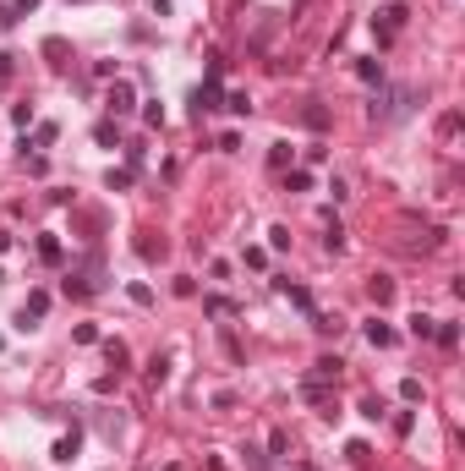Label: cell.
Returning <instances> with one entry per match:
<instances>
[{"label":"cell","instance_id":"cell-1","mask_svg":"<svg viewBox=\"0 0 465 471\" xmlns=\"http://www.w3.org/2000/svg\"><path fill=\"white\" fill-rule=\"evenodd\" d=\"M410 99H416V88H388V93L373 99V110H367V115H373V121H399V115L410 110Z\"/></svg>","mask_w":465,"mask_h":471},{"label":"cell","instance_id":"cell-2","mask_svg":"<svg viewBox=\"0 0 465 471\" xmlns=\"http://www.w3.org/2000/svg\"><path fill=\"white\" fill-rule=\"evenodd\" d=\"M132 104H137V88L126 77L110 82V93H104V110H110V121H121V115H132Z\"/></svg>","mask_w":465,"mask_h":471},{"label":"cell","instance_id":"cell-3","mask_svg":"<svg viewBox=\"0 0 465 471\" xmlns=\"http://www.w3.org/2000/svg\"><path fill=\"white\" fill-rule=\"evenodd\" d=\"M405 17H410L405 6H384V11L373 17V33H378V44H394V33L405 28Z\"/></svg>","mask_w":465,"mask_h":471},{"label":"cell","instance_id":"cell-4","mask_svg":"<svg viewBox=\"0 0 465 471\" xmlns=\"http://www.w3.org/2000/svg\"><path fill=\"white\" fill-rule=\"evenodd\" d=\"M307 378H312V384H328V390H339V378H345V362H339V356H317Z\"/></svg>","mask_w":465,"mask_h":471},{"label":"cell","instance_id":"cell-5","mask_svg":"<svg viewBox=\"0 0 465 471\" xmlns=\"http://www.w3.org/2000/svg\"><path fill=\"white\" fill-rule=\"evenodd\" d=\"M44 313H50V291H28V302H22V313H17V329H33Z\"/></svg>","mask_w":465,"mask_h":471},{"label":"cell","instance_id":"cell-6","mask_svg":"<svg viewBox=\"0 0 465 471\" xmlns=\"http://www.w3.org/2000/svg\"><path fill=\"white\" fill-rule=\"evenodd\" d=\"M362 334H367V345H373V351H388V345H394V329H388L384 318H367V329H362Z\"/></svg>","mask_w":465,"mask_h":471},{"label":"cell","instance_id":"cell-7","mask_svg":"<svg viewBox=\"0 0 465 471\" xmlns=\"http://www.w3.org/2000/svg\"><path fill=\"white\" fill-rule=\"evenodd\" d=\"M192 110H197V115L219 110V82H214V77H208V88H197V93H192Z\"/></svg>","mask_w":465,"mask_h":471},{"label":"cell","instance_id":"cell-8","mask_svg":"<svg viewBox=\"0 0 465 471\" xmlns=\"http://www.w3.org/2000/svg\"><path fill=\"white\" fill-rule=\"evenodd\" d=\"M367 296H373V307H388V302H394V280L373 274V280H367Z\"/></svg>","mask_w":465,"mask_h":471},{"label":"cell","instance_id":"cell-9","mask_svg":"<svg viewBox=\"0 0 465 471\" xmlns=\"http://www.w3.org/2000/svg\"><path fill=\"white\" fill-rule=\"evenodd\" d=\"M274 291H279V296H290V307H301V313H312V296L301 291V285H290V280H274Z\"/></svg>","mask_w":465,"mask_h":471},{"label":"cell","instance_id":"cell-10","mask_svg":"<svg viewBox=\"0 0 465 471\" xmlns=\"http://www.w3.org/2000/svg\"><path fill=\"white\" fill-rule=\"evenodd\" d=\"M301 121H307L312 132H328V110H323V104H317V99H312L307 110H301Z\"/></svg>","mask_w":465,"mask_h":471},{"label":"cell","instance_id":"cell-11","mask_svg":"<svg viewBox=\"0 0 465 471\" xmlns=\"http://www.w3.org/2000/svg\"><path fill=\"white\" fill-rule=\"evenodd\" d=\"M203 313H208V318H230L235 302H230V296H203Z\"/></svg>","mask_w":465,"mask_h":471},{"label":"cell","instance_id":"cell-12","mask_svg":"<svg viewBox=\"0 0 465 471\" xmlns=\"http://www.w3.org/2000/svg\"><path fill=\"white\" fill-rule=\"evenodd\" d=\"M433 340H438L444 351H455V345H460V323H438V329H433Z\"/></svg>","mask_w":465,"mask_h":471},{"label":"cell","instance_id":"cell-13","mask_svg":"<svg viewBox=\"0 0 465 471\" xmlns=\"http://www.w3.org/2000/svg\"><path fill=\"white\" fill-rule=\"evenodd\" d=\"M50 455H55L61 466H66V461H77V433H66V439H55V450H50Z\"/></svg>","mask_w":465,"mask_h":471},{"label":"cell","instance_id":"cell-14","mask_svg":"<svg viewBox=\"0 0 465 471\" xmlns=\"http://www.w3.org/2000/svg\"><path fill=\"white\" fill-rule=\"evenodd\" d=\"M356 77H362V82H378V88H384V61H356Z\"/></svg>","mask_w":465,"mask_h":471},{"label":"cell","instance_id":"cell-15","mask_svg":"<svg viewBox=\"0 0 465 471\" xmlns=\"http://www.w3.org/2000/svg\"><path fill=\"white\" fill-rule=\"evenodd\" d=\"M241 455H246V471H268V466H274V455H268V450H252V444H246Z\"/></svg>","mask_w":465,"mask_h":471},{"label":"cell","instance_id":"cell-16","mask_svg":"<svg viewBox=\"0 0 465 471\" xmlns=\"http://www.w3.org/2000/svg\"><path fill=\"white\" fill-rule=\"evenodd\" d=\"M433 329H438V318H427V313L410 318V334H416V340H433Z\"/></svg>","mask_w":465,"mask_h":471},{"label":"cell","instance_id":"cell-17","mask_svg":"<svg viewBox=\"0 0 465 471\" xmlns=\"http://www.w3.org/2000/svg\"><path fill=\"white\" fill-rule=\"evenodd\" d=\"M362 416H367V422H384V416H388V405L378 400V394H367V400H362Z\"/></svg>","mask_w":465,"mask_h":471},{"label":"cell","instance_id":"cell-18","mask_svg":"<svg viewBox=\"0 0 465 471\" xmlns=\"http://www.w3.org/2000/svg\"><path fill=\"white\" fill-rule=\"evenodd\" d=\"M290 154H296L290 143H274V148H268V170H285V164H290Z\"/></svg>","mask_w":465,"mask_h":471},{"label":"cell","instance_id":"cell-19","mask_svg":"<svg viewBox=\"0 0 465 471\" xmlns=\"http://www.w3.org/2000/svg\"><path fill=\"white\" fill-rule=\"evenodd\" d=\"M312 329H317V334H339L345 323H339L334 313H312Z\"/></svg>","mask_w":465,"mask_h":471},{"label":"cell","instance_id":"cell-20","mask_svg":"<svg viewBox=\"0 0 465 471\" xmlns=\"http://www.w3.org/2000/svg\"><path fill=\"white\" fill-rule=\"evenodd\" d=\"M93 137L110 148V143H121V126H115V121H99V126H93Z\"/></svg>","mask_w":465,"mask_h":471},{"label":"cell","instance_id":"cell-21","mask_svg":"<svg viewBox=\"0 0 465 471\" xmlns=\"http://www.w3.org/2000/svg\"><path fill=\"white\" fill-rule=\"evenodd\" d=\"M55 137H61V126H55V121H39V132H33V143H39V148H50Z\"/></svg>","mask_w":465,"mask_h":471},{"label":"cell","instance_id":"cell-22","mask_svg":"<svg viewBox=\"0 0 465 471\" xmlns=\"http://www.w3.org/2000/svg\"><path fill=\"white\" fill-rule=\"evenodd\" d=\"M39 258H44V263H61V241H55V236H39Z\"/></svg>","mask_w":465,"mask_h":471},{"label":"cell","instance_id":"cell-23","mask_svg":"<svg viewBox=\"0 0 465 471\" xmlns=\"http://www.w3.org/2000/svg\"><path fill=\"white\" fill-rule=\"evenodd\" d=\"M104 356H110V367H126V362H132V351H126L121 340H110V345H104Z\"/></svg>","mask_w":465,"mask_h":471},{"label":"cell","instance_id":"cell-24","mask_svg":"<svg viewBox=\"0 0 465 471\" xmlns=\"http://www.w3.org/2000/svg\"><path fill=\"white\" fill-rule=\"evenodd\" d=\"M307 186H312L307 170H285V192H307Z\"/></svg>","mask_w":465,"mask_h":471},{"label":"cell","instance_id":"cell-25","mask_svg":"<svg viewBox=\"0 0 465 471\" xmlns=\"http://www.w3.org/2000/svg\"><path fill=\"white\" fill-rule=\"evenodd\" d=\"M323 252H334V258L345 252V231H339V225H328V236H323Z\"/></svg>","mask_w":465,"mask_h":471},{"label":"cell","instance_id":"cell-26","mask_svg":"<svg viewBox=\"0 0 465 471\" xmlns=\"http://www.w3.org/2000/svg\"><path fill=\"white\" fill-rule=\"evenodd\" d=\"M137 252L154 263V258H164V241H154V236H137Z\"/></svg>","mask_w":465,"mask_h":471},{"label":"cell","instance_id":"cell-27","mask_svg":"<svg viewBox=\"0 0 465 471\" xmlns=\"http://www.w3.org/2000/svg\"><path fill=\"white\" fill-rule=\"evenodd\" d=\"M268 247H274V252H290V225H274V231H268Z\"/></svg>","mask_w":465,"mask_h":471},{"label":"cell","instance_id":"cell-28","mask_svg":"<svg viewBox=\"0 0 465 471\" xmlns=\"http://www.w3.org/2000/svg\"><path fill=\"white\" fill-rule=\"evenodd\" d=\"M148 378H154V384L170 378V356H148Z\"/></svg>","mask_w":465,"mask_h":471},{"label":"cell","instance_id":"cell-29","mask_svg":"<svg viewBox=\"0 0 465 471\" xmlns=\"http://www.w3.org/2000/svg\"><path fill=\"white\" fill-rule=\"evenodd\" d=\"M104 186H110V192H126V186H132V170H110Z\"/></svg>","mask_w":465,"mask_h":471},{"label":"cell","instance_id":"cell-30","mask_svg":"<svg viewBox=\"0 0 465 471\" xmlns=\"http://www.w3.org/2000/svg\"><path fill=\"white\" fill-rule=\"evenodd\" d=\"M455 132H460V115H455V110H449V115H438V137H455Z\"/></svg>","mask_w":465,"mask_h":471},{"label":"cell","instance_id":"cell-31","mask_svg":"<svg viewBox=\"0 0 465 471\" xmlns=\"http://www.w3.org/2000/svg\"><path fill=\"white\" fill-rule=\"evenodd\" d=\"M285 450H290V439H285V427H274L268 433V455H285Z\"/></svg>","mask_w":465,"mask_h":471},{"label":"cell","instance_id":"cell-32","mask_svg":"<svg viewBox=\"0 0 465 471\" xmlns=\"http://www.w3.org/2000/svg\"><path fill=\"white\" fill-rule=\"evenodd\" d=\"M72 340H77V345H93V340H99V329H93V323H77V329H72Z\"/></svg>","mask_w":465,"mask_h":471},{"label":"cell","instance_id":"cell-33","mask_svg":"<svg viewBox=\"0 0 465 471\" xmlns=\"http://www.w3.org/2000/svg\"><path fill=\"white\" fill-rule=\"evenodd\" d=\"M225 110H235V115H246V110H252V99H246V93H230V99H225Z\"/></svg>","mask_w":465,"mask_h":471},{"label":"cell","instance_id":"cell-34","mask_svg":"<svg viewBox=\"0 0 465 471\" xmlns=\"http://www.w3.org/2000/svg\"><path fill=\"white\" fill-rule=\"evenodd\" d=\"M399 394H405V400L416 405V400H422V378H405V384H399Z\"/></svg>","mask_w":465,"mask_h":471},{"label":"cell","instance_id":"cell-35","mask_svg":"<svg viewBox=\"0 0 465 471\" xmlns=\"http://www.w3.org/2000/svg\"><path fill=\"white\" fill-rule=\"evenodd\" d=\"M143 121H148V126H164V104H159V99L148 104V110H143Z\"/></svg>","mask_w":465,"mask_h":471},{"label":"cell","instance_id":"cell-36","mask_svg":"<svg viewBox=\"0 0 465 471\" xmlns=\"http://www.w3.org/2000/svg\"><path fill=\"white\" fill-rule=\"evenodd\" d=\"M11 11H39V0H11Z\"/></svg>","mask_w":465,"mask_h":471},{"label":"cell","instance_id":"cell-37","mask_svg":"<svg viewBox=\"0 0 465 471\" xmlns=\"http://www.w3.org/2000/svg\"><path fill=\"white\" fill-rule=\"evenodd\" d=\"M11 61H17V55H0V77H6V72H11Z\"/></svg>","mask_w":465,"mask_h":471},{"label":"cell","instance_id":"cell-38","mask_svg":"<svg viewBox=\"0 0 465 471\" xmlns=\"http://www.w3.org/2000/svg\"><path fill=\"white\" fill-rule=\"evenodd\" d=\"M6 247H11V236H6V231H0V252H6Z\"/></svg>","mask_w":465,"mask_h":471}]
</instances>
